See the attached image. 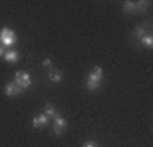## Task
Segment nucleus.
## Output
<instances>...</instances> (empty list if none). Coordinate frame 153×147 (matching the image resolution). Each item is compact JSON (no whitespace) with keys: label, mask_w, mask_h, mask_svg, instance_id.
<instances>
[{"label":"nucleus","mask_w":153,"mask_h":147,"mask_svg":"<svg viewBox=\"0 0 153 147\" xmlns=\"http://www.w3.org/2000/svg\"><path fill=\"white\" fill-rule=\"evenodd\" d=\"M17 41V34L9 29V27H2L0 29V44L2 46H12V44H16Z\"/></svg>","instance_id":"f257e3e1"},{"label":"nucleus","mask_w":153,"mask_h":147,"mask_svg":"<svg viewBox=\"0 0 153 147\" xmlns=\"http://www.w3.org/2000/svg\"><path fill=\"white\" fill-rule=\"evenodd\" d=\"M31 82H33V79H31V74H27V72H16V77H14V84L16 86H19L21 89H27V87H31Z\"/></svg>","instance_id":"f03ea898"},{"label":"nucleus","mask_w":153,"mask_h":147,"mask_svg":"<svg viewBox=\"0 0 153 147\" xmlns=\"http://www.w3.org/2000/svg\"><path fill=\"white\" fill-rule=\"evenodd\" d=\"M55 125H53V132H55V135H61L63 133V130H65V127H66V121L63 116H60V115H56L55 118Z\"/></svg>","instance_id":"7ed1b4c3"},{"label":"nucleus","mask_w":153,"mask_h":147,"mask_svg":"<svg viewBox=\"0 0 153 147\" xmlns=\"http://www.w3.org/2000/svg\"><path fill=\"white\" fill-rule=\"evenodd\" d=\"M22 91H24V89H21L19 86H16L14 82H9V84H5V87H4L5 96H19Z\"/></svg>","instance_id":"20e7f679"},{"label":"nucleus","mask_w":153,"mask_h":147,"mask_svg":"<svg viewBox=\"0 0 153 147\" xmlns=\"http://www.w3.org/2000/svg\"><path fill=\"white\" fill-rule=\"evenodd\" d=\"M102 77H104V72H102V69L95 65V67L92 69V72L88 74V81H97V82H100V81H102Z\"/></svg>","instance_id":"39448f33"},{"label":"nucleus","mask_w":153,"mask_h":147,"mask_svg":"<svg viewBox=\"0 0 153 147\" xmlns=\"http://www.w3.org/2000/svg\"><path fill=\"white\" fill-rule=\"evenodd\" d=\"M4 60L9 62V63H16L19 60V51H16V50H7L5 53H4Z\"/></svg>","instance_id":"423d86ee"},{"label":"nucleus","mask_w":153,"mask_h":147,"mask_svg":"<svg viewBox=\"0 0 153 147\" xmlns=\"http://www.w3.org/2000/svg\"><path fill=\"white\" fill-rule=\"evenodd\" d=\"M48 125V116L46 115H38L33 118V127L34 128H39V127H44Z\"/></svg>","instance_id":"0eeeda50"},{"label":"nucleus","mask_w":153,"mask_h":147,"mask_svg":"<svg viewBox=\"0 0 153 147\" xmlns=\"http://www.w3.org/2000/svg\"><path fill=\"white\" fill-rule=\"evenodd\" d=\"M61 79H63V74L58 69H49V81L58 84V82H61Z\"/></svg>","instance_id":"6e6552de"},{"label":"nucleus","mask_w":153,"mask_h":147,"mask_svg":"<svg viewBox=\"0 0 153 147\" xmlns=\"http://www.w3.org/2000/svg\"><path fill=\"white\" fill-rule=\"evenodd\" d=\"M44 111H46V116L48 118H55L56 115H58V111H56V108H55V104H51V103H46V106H44Z\"/></svg>","instance_id":"1a4fd4ad"},{"label":"nucleus","mask_w":153,"mask_h":147,"mask_svg":"<svg viewBox=\"0 0 153 147\" xmlns=\"http://www.w3.org/2000/svg\"><path fill=\"white\" fill-rule=\"evenodd\" d=\"M123 11H124L126 14H133V12H136V5H134V2H131V0L124 2V4H123Z\"/></svg>","instance_id":"9d476101"},{"label":"nucleus","mask_w":153,"mask_h":147,"mask_svg":"<svg viewBox=\"0 0 153 147\" xmlns=\"http://www.w3.org/2000/svg\"><path fill=\"white\" fill-rule=\"evenodd\" d=\"M146 26H148V22H145V24H143V26L136 27V29H134V31H133V34H134V36H136V38H140V39H141L143 36H145V34H146Z\"/></svg>","instance_id":"9b49d317"},{"label":"nucleus","mask_w":153,"mask_h":147,"mask_svg":"<svg viewBox=\"0 0 153 147\" xmlns=\"http://www.w3.org/2000/svg\"><path fill=\"white\" fill-rule=\"evenodd\" d=\"M140 41H141V43L146 46V48H150V50L153 48V36H152V34H148V33H146L141 39H140Z\"/></svg>","instance_id":"f8f14e48"},{"label":"nucleus","mask_w":153,"mask_h":147,"mask_svg":"<svg viewBox=\"0 0 153 147\" xmlns=\"http://www.w3.org/2000/svg\"><path fill=\"white\" fill-rule=\"evenodd\" d=\"M99 87H100V82H97V81H88V79H87V89H88V91L95 93V91H99Z\"/></svg>","instance_id":"ddd939ff"},{"label":"nucleus","mask_w":153,"mask_h":147,"mask_svg":"<svg viewBox=\"0 0 153 147\" xmlns=\"http://www.w3.org/2000/svg\"><path fill=\"white\" fill-rule=\"evenodd\" d=\"M136 5V12H145L148 9V2H134Z\"/></svg>","instance_id":"4468645a"},{"label":"nucleus","mask_w":153,"mask_h":147,"mask_svg":"<svg viewBox=\"0 0 153 147\" xmlns=\"http://www.w3.org/2000/svg\"><path fill=\"white\" fill-rule=\"evenodd\" d=\"M43 67H44V69H53V67H51V60H49V58H44V60H43Z\"/></svg>","instance_id":"2eb2a0df"},{"label":"nucleus","mask_w":153,"mask_h":147,"mask_svg":"<svg viewBox=\"0 0 153 147\" xmlns=\"http://www.w3.org/2000/svg\"><path fill=\"white\" fill-rule=\"evenodd\" d=\"M83 147H97V145H95L94 142H87V144H85V145H83Z\"/></svg>","instance_id":"dca6fc26"},{"label":"nucleus","mask_w":153,"mask_h":147,"mask_svg":"<svg viewBox=\"0 0 153 147\" xmlns=\"http://www.w3.org/2000/svg\"><path fill=\"white\" fill-rule=\"evenodd\" d=\"M4 53H5V48H4V46L0 44V57H4Z\"/></svg>","instance_id":"f3484780"}]
</instances>
